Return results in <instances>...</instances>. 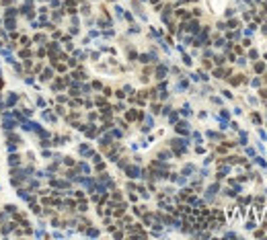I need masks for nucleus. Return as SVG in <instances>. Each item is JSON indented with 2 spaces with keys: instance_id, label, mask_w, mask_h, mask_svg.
I'll use <instances>...</instances> for the list:
<instances>
[{
  "instance_id": "obj_1",
  "label": "nucleus",
  "mask_w": 267,
  "mask_h": 240,
  "mask_svg": "<svg viewBox=\"0 0 267 240\" xmlns=\"http://www.w3.org/2000/svg\"><path fill=\"white\" fill-rule=\"evenodd\" d=\"M17 127H19V121L12 117V113L8 111V109L2 111V129L4 132H12V129H17Z\"/></svg>"
},
{
  "instance_id": "obj_2",
  "label": "nucleus",
  "mask_w": 267,
  "mask_h": 240,
  "mask_svg": "<svg viewBox=\"0 0 267 240\" xmlns=\"http://www.w3.org/2000/svg\"><path fill=\"white\" fill-rule=\"evenodd\" d=\"M54 74H56V70H54L52 66H47V68H43V70L39 72V80H41V82H50V80L54 78Z\"/></svg>"
},
{
  "instance_id": "obj_3",
  "label": "nucleus",
  "mask_w": 267,
  "mask_h": 240,
  "mask_svg": "<svg viewBox=\"0 0 267 240\" xmlns=\"http://www.w3.org/2000/svg\"><path fill=\"white\" fill-rule=\"evenodd\" d=\"M17 226H19V224H17L14 220H12V222H8V220H6V222L2 224V228H0V234H2V236H8V234H12V232H14V228H17Z\"/></svg>"
},
{
  "instance_id": "obj_4",
  "label": "nucleus",
  "mask_w": 267,
  "mask_h": 240,
  "mask_svg": "<svg viewBox=\"0 0 267 240\" xmlns=\"http://www.w3.org/2000/svg\"><path fill=\"white\" fill-rule=\"evenodd\" d=\"M4 103H6V109H12V107H17L19 105V93H8L6 95V99H4Z\"/></svg>"
},
{
  "instance_id": "obj_5",
  "label": "nucleus",
  "mask_w": 267,
  "mask_h": 240,
  "mask_svg": "<svg viewBox=\"0 0 267 240\" xmlns=\"http://www.w3.org/2000/svg\"><path fill=\"white\" fill-rule=\"evenodd\" d=\"M50 82H52L50 86H52V91H54V93H60V91H64V88H66L64 78H56V80H50Z\"/></svg>"
},
{
  "instance_id": "obj_6",
  "label": "nucleus",
  "mask_w": 267,
  "mask_h": 240,
  "mask_svg": "<svg viewBox=\"0 0 267 240\" xmlns=\"http://www.w3.org/2000/svg\"><path fill=\"white\" fill-rule=\"evenodd\" d=\"M8 166H21V154L19 152H8Z\"/></svg>"
},
{
  "instance_id": "obj_7",
  "label": "nucleus",
  "mask_w": 267,
  "mask_h": 240,
  "mask_svg": "<svg viewBox=\"0 0 267 240\" xmlns=\"http://www.w3.org/2000/svg\"><path fill=\"white\" fill-rule=\"evenodd\" d=\"M41 119H43V121H47V123H56V121H58V117H56V115L50 111V109L41 111Z\"/></svg>"
},
{
  "instance_id": "obj_8",
  "label": "nucleus",
  "mask_w": 267,
  "mask_h": 240,
  "mask_svg": "<svg viewBox=\"0 0 267 240\" xmlns=\"http://www.w3.org/2000/svg\"><path fill=\"white\" fill-rule=\"evenodd\" d=\"M25 183H27V189H29V191H35V193H37V191L41 189V185H39L37 177H35V179H31V177H29V179H27Z\"/></svg>"
},
{
  "instance_id": "obj_9",
  "label": "nucleus",
  "mask_w": 267,
  "mask_h": 240,
  "mask_svg": "<svg viewBox=\"0 0 267 240\" xmlns=\"http://www.w3.org/2000/svg\"><path fill=\"white\" fill-rule=\"evenodd\" d=\"M175 127H177V134H189V123L187 121H177L175 123Z\"/></svg>"
},
{
  "instance_id": "obj_10",
  "label": "nucleus",
  "mask_w": 267,
  "mask_h": 240,
  "mask_svg": "<svg viewBox=\"0 0 267 240\" xmlns=\"http://www.w3.org/2000/svg\"><path fill=\"white\" fill-rule=\"evenodd\" d=\"M2 25H4L6 31H17V19H10V16H8V19L2 21Z\"/></svg>"
},
{
  "instance_id": "obj_11",
  "label": "nucleus",
  "mask_w": 267,
  "mask_h": 240,
  "mask_svg": "<svg viewBox=\"0 0 267 240\" xmlns=\"http://www.w3.org/2000/svg\"><path fill=\"white\" fill-rule=\"evenodd\" d=\"M140 172H142V170H140L138 166H125V174H127L129 179H136V177H140Z\"/></svg>"
},
{
  "instance_id": "obj_12",
  "label": "nucleus",
  "mask_w": 267,
  "mask_h": 240,
  "mask_svg": "<svg viewBox=\"0 0 267 240\" xmlns=\"http://www.w3.org/2000/svg\"><path fill=\"white\" fill-rule=\"evenodd\" d=\"M31 41L37 43V45H45V43H47V37L43 35V33H35V35L31 37Z\"/></svg>"
},
{
  "instance_id": "obj_13",
  "label": "nucleus",
  "mask_w": 267,
  "mask_h": 240,
  "mask_svg": "<svg viewBox=\"0 0 267 240\" xmlns=\"http://www.w3.org/2000/svg\"><path fill=\"white\" fill-rule=\"evenodd\" d=\"M17 14H19V8H14L12 4L10 6H4V19H17Z\"/></svg>"
},
{
  "instance_id": "obj_14",
  "label": "nucleus",
  "mask_w": 267,
  "mask_h": 240,
  "mask_svg": "<svg viewBox=\"0 0 267 240\" xmlns=\"http://www.w3.org/2000/svg\"><path fill=\"white\" fill-rule=\"evenodd\" d=\"M45 49H47V53H58V51H60V43L47 41V43H45Z\"/></svg>"
},
{
  "instance_id": "obj_15",
  "label": "nucleus",
  "mask_w": 267,
  "mask_h": 240,
  "mask_svg": "<svg viewBox=\"0 0 267 240\" xmlns=\"http://www.w3.org/2000/svg\"><path fill=\"white\" fill-rule=\"evenodd\" d=\"M35 53L29 49V47H21V51H19V60H27V58H33Z\"/></svg>"
},
{
  "instance_id": "obj_16",
  "label": "nucleus",
  "mask_w": 267,
  "mask_h": 240,
  "mask_svg": "<svg viewBox=\"0 0 267 240\" xmlns=\"http://www.w3.org/2000/svg\"><path fill=\"white\" fill-rule=\"evenodd\" d=\"M154 74H156V78H158V80H162V78L167 76V66L158 64V66H156V70H154Z\"/></svg>"
},
{
  "instance_id": "obj_17",
  "label": "nucleus",
  "mask_w": 267,
  "mask_h": 240,
  "mask_svg": "<svg viewBox=\"0 0 267 240\" xmlns=\"http://www.w3.org/2000/svg\"><path fill=\"white\" fill-rule=\"evenodd\" d=\"M6 142L21 144V136H19V134H14V129H12V132H6Z\"/></svg>"
},
{
  "instance_id": "obj_18",
  "label": "nucleus",
  "mask_w": 267,
  "mask_h": 240,
  "mask_svg": "<svg viewBox=\"0 0 267 240\" xmlns=\"http://www.w3.org/2000/svg\"><path fill=\"white\" fill-rule=\"evenodd\" d=\"M19 43H21V47H31V45H33L31 37H27V35H21V37H19Z\"/></svg>"
},
{
  "instance_id": "obj_19",
  "label": "nucleus",
  "mask_w": 267,
  "mask_h": 240,
  "mask_svg": "<svg viewBox=\"0 0 267 240\" xmlns=\"http://www.w3.org/2000/svg\"><path fill=\"white\" fill-rule=\"evenodd\" d=\"M78 152H80L82 156H91V154H93V150L88 148V144H80V146H78Z\"/></svg>"
},
{
  "instance_id": "obj_20",
  "label": "nucleus",
  "mask_w": 267,
  "mask_h": 240,
  "mask_svg": "<svg viewBox=\"0 0 267 240\" xmlns=\"http://www.w3.org/2000/svg\"><path fill=\"white\" fill-rule=\"evenodd\" d=\"M99 142H101V148H107V146H111V142H113V138H111V134H109V136H103V138H101Z\"/></svg>"
},
{
  "instance_id": "obj_21",
  "label": "nucleus",
  "mask_w": 267,
  "mask_h": 240,
  "mask_svg": "<svg viewBox=\"0 0 267 240\" xmlns=\"http://www.w3.org/2000/svg\"><path fill=\"white\" fill-rule=\"evenodd\" d=\"M62 19H64V12L62 10H54L52 12V21H54V23H60Z\"/></svg>"
},
{
  "instance_id": "obj_22",
  "label": "nucleus",
  "mask_w": 267,
  "mask_h": 240,
  "mask_svg": "<svg viewBox=\"0 0 267 240\" xmlns=\"http://www.w3.org/2000/svg\"><path fill=\"white\" fill-rule=\"evenodd\" d=\"M66 177H68L70 181H76V179H78V168H72V170H68V172H66Z\"/></svg>"
},
{
  "instance_id": "obj_23",
  "label": "nucleus",
  "mask_w": 267,
  "mask_h": 240,
  "mask_svg": "<svg viewBox=\"0 0 267 240\" xmlns=\"http://www.w3.org/2000/svg\"><path fill=\"white\" fill-rule=\"evenodd\" d=\"M4 211H6L8 215L17 213V205H14V203H6V205H4Z\"/></svg>"
},
{
  "instance_id": "obj_24",
  "label": "nucleus",
  "mask_w": 267,
  "mask_h": 240,
  "mask_svg": "<svg viewBox=\"0 0 267 240\" xmlns=\"http://www.w3.org/2000/svg\"><path fill=\"white\" fill-rule=\"evenodd\" d=\"M39 60H43V58H45L47 56V49H45V45H39V49H37V53H35Z\"/></svg>"
},
{
  "instance_id": "obj_25",
  "label": "nucleus",
  "mask_w": 267,
  "mask_h": 240,
  "mask_svg": "<svg viewBox=\"0 0 267 240\" xmlns=\"http://www.w3.org/2000/svg\"><path fill=\"white\" fill-rule=\"evenodd\" d=\"M39 146L41 148H50L52 146V138H39Z\"/></svg>"
},
{
  "instance_id": "obj_26",
  "label": "nucleus",
  "mask_w": 267,
  "mask_h": 240,
  "mask_svg": "<svg viewBox=\"0 0 267 240\" xmlns=\"http://www.w3.org/2000/svg\"><path fill=\"white\" fill-rule=\"evenodd\" d=\"M125 119H129V121H134V119H138V111H134V109H129V111L125 113Z\"/></svg>"
},
{
  "instance_id": "obj_27",
  "label": "nucleus",
  "mask_w": 267,
  "mask_h": 240,
  "mask_svg": "<svg viewBox=\"0 0 267 240\" xmlns=\"http://www.w3.org/2000/svg\"><path fill=\"white\" fill-rule=\"evenodd\" d=\"M33 58H27V60H23V68L27 70V72H31V68H33V62H31Z\"/></svg>"
},
{
  "instance_id": "obj_28",
  "label": "nucleus",
  "mask_w": 267,
  "mask_h": 240,
  "mask_svg": "<svg viewBox=\"0 0 267 240\" xmlns=\"http://www.w3.org/2000/svg\"><path fill=\"white\" fill-rule=\"evenodd\" d=\"M76 207H78L80 211H86V209H88V203H86L84 199H78V203H76Z\"/></svg>"
},
{
  "instance_id": "obj_29",
  "label": "nucleus",
  "mask_w": 267,
  "mask_h": 240,
  "mask_svg": "<svg viewBox=\"0 0 267 240\" xmlns=\"http://www.w3.org/2000/svg\"><path fill=\"white\" fill-rule=\"evenodd\" d=\"M35 103H37V107H39V109H45V107H47V101L43 99V97H37V101H35Z\"/></svg>"
},
{
  "instance_id": "obj_30",
  "label": "nucleus",
  "mask_w": 267,
  "mask_h": 240,
  "mask_svg": "<svg viewBox=\"0 0 267 240\" xmlns=\"http://www.w3.org/2000/svg\"><path fill=\"white\" fill-rule=\"evenodd\" d=\"M23 14H25V19H27V21H33V19H35V10H33V8H29V10H25Z\"/></svg>"
},
{
  "instance_id": "obj_31",
  "label": "nucleus",
  "mask_w": 267,
  "mask_h": 240,
  "mask_svg": "<svg viewBox=\"0 0 267 240\" xmlns=\"http://www.w3.org/2000/svg\"><path fill=\"white\" fill-rule=\"evenodd\" d=\"M76 168H78V170H82V172H91V166H88L86 162H80V164H78Z\"/></svg>"
},
{
  "instance_id": "obj_32",
  "label": "nucleus",
  "mask_w": 267,
  "mask_h": 240,
  "mask_svg": "<svg viewBox=\"0 0 267 240\" xmlns=\"http://www.w3.org/2000/svg\"><path fill=\"white\" fill-rule=\"evenodd\" d=\"M21 113H23L25 117H31V115H33V109H27V107L23 105V107H21Z\"/></svg>"
},
{
  "instance_id": "obj_33",
  "label": "nucleus",
  "mask_w": 267,
  "mask_h": 240,
  "mask_svg": "<svg viewBox=\"0 0 267 240\" xmlns=\"http://www.w3.org/2000/svg\"><path fill=\"white\" fill-rule=\"evenodd\" d=\"M66 64H68V68H76L78 60H74V56H72V58H68V60H66Z\"/></svg>"
},
{
  "instance_id": "obj_34",
  "label": "nucleus",
  "mask_w": 267,
  "mask_h": 240,
  "mask_svg": "<svg viewBox=\"0 0 267 240\" xmlns=\"http://www.w3.org/2000/svg\"><path fill=\"white\" fill-rule=\"evenodd\" d=\"M19 37H21V35H19L17 31H8V39H10V41H19Z\"/></svg>"
},
{
  "instance_id": "obj_35",
  "label": "nucleus",
  "mask_w": 267,
  "mask_h": 240,
  "mask_svg": "<svg viewBox=\"0 0 267 240\" xmlns=\"http://www.w3.org/2000/svg\"><path fill=\"white\" fill-rule=\"evenodd\" d=\"M6 152H17V144L14 142H6Z\"/></svg>"
},
{
  "instance_id": "obj_36",
  "label": "nucleus",
  "mask_w": 267,
  "mask_h": 240,
  "mask_svg": "<svg viewBox=\"0 0 267 240\" xmlns=\"http://www.w3.org/2000/svg\"><path fill=\"white\" fill-rule=\"evenodd\" d=\"M169 121L171 123H177V121H179V113H169Z\"/></svg>"
},
{
  "instance_id": "obj_37",
  "label": "nucleus",
  "mask_w": 267,
  "mask_h": 240,
  "mask_svg": "<svg viewBox=\"0 0 267 240\" xmlns=\"http://www.w3.org/2000/svg\"><path fill=\"white\" fill-rule=\"evenodd\" d=\"M193 170H195V168H193V166H191V164H187V166H185V168H183V174H185V177H189V174H191V172H193Z\"/></svg>"
},
{
  "instance_id": "obj_38",
  "label": "nucleus",
  "mask_w": 267,
  "mask_h": 240,
  "mask_svg": "<svg viewBox=\"0 0 267 240\" xmlns=\"http://www.w3.org/2000/svg\"><path fill=\"white\" fill-rule=\"evenodd\" d=\"M25 84H35V76L33 74H27L25 76Z\"/></svg>"
},
{
  "instance_id": "obj_39",
  "label": "nucleus",
  "mask_w": 267,
  "mask_h": 240,
  "mask_svg": "<svg viewBox=\"0 0 267 240\" xmlns=\"http://www.w3.org/2000/svg\"><path fill=\"white\" fill-rule=\"evenodd\" d=\"M62 158H64V164H66V166H74V160H72L70 156H62Z\"/></svg>"
},
{
  "instance_id": "obj_40",
  "label": "nucleus",
  "mask_w": 267,
  "mask_h": 240,
  "mask_svg": "<svg viewBox=\"0 0 267 240\" xmlns=\"http://www.w3.org/2000/svg\"><path fill=\"white\" fill-rule=\"evenodd\" d=\"M86 234L95 238V236H99V230H97V228H88V230H86Z\"/></svg>"
},
{
  "instance_id": "obj_41",
  "label": "nucleus",
  "mask_w": 267,
  "mask_h": 240,
  "mask_svg": "<svg viewBox=\"0 0 267 240\" xmlns=\"http://www.w3.org/2000/svg\"><path fill=\"white\" fill-rule=\"evenodd\" d=\"M150 109H152V113H160V109H162V107H160L158 103H152V107H150Z\"/></svg>"
},
{
  "instance_id": "obj_42",
  "label": "nucleus",
  "mask_w": 267,
  "mask_h": 240,
  "mask_svg": "<svg viewBox=\"0 0 267 240\" xmlns=\"http://www.w3.org/2000/svg\"><path fill=\"white\" fill-rule=\"evenodd\" d=\"M52 226H54V228H62V226H64V222H60L58 217H54V220H52Z\"/></svg>"
},
{
  "instance_id": "obj_43",
  "label": "nucleus",
  "mask_w": 267,
  "mask_h": 240,
  "mask_svg": "<svg viewBox=\"0 0 267 240\" xmlns=\"http://www.w3.org/2000/svg\"><path fill=\"white\" fill-rule=\"evenodd\" d=\"M12 68H14V72H17V74H23V66H21V64H17V62H14V64H12Z\"/></svg>"
},
{
  "instance_id": "obj_44",
  "label": "nucleus",
  "mask_w": 267,
  "mask_h": 240,
  "mask_svg": "<svg viewBox=\"0 0 267 240\" xmlns=\"http://www.w3.org/2000/svg\"><path fill=\"white\" fill-rule=\"evenodd\" d=\"M4 62H6V64H10V66H12V64H14L17 60H14V56H12V53H8V56L4 58Z\"/></svg>"
},
{
  "instance_id": "obj_45",
  "label": "nucleus",
  "mask_w": 267,
  "mask_h": 240,
  "mask_svg": "<svg viewBox=\"0 0 267 240\" xmlns=\"http://www.w3.org/2000/svg\"><path fill=\"white\" fill-rule=\"evenodd\" d=\"M54 111H56L58 115H64V113H66V107H62V105H58V107L54 109Z\"/></svg>"
},
{
  "instance_id": "obj_46",
  "label": "nucleus",
  "mask_w": 267,
  "mask_h": 240,
  "mask_svg": "<svg viewBox=\"0 0 267 240\" xmlns=\"http://www.w3.org/2000/svg\"><path fill=\"white\" fill-rule=\"evenodd\" d=\"M181 113H183V115H191V107H189V105H183Z\"/></svg>"
},
{
  "instance_id": "obj_47",
  "label": "nucleus",
  "mask_w": 267,
  "mask_h": 240,
  "mask_svg": "<svg viewBox=\"0 0 267 240\" xmlns=\"http://www.w3.org/2000/svg\"><path fill=\"white\" fill-rule=\"evenodd\" d=\"M6 220H8V213H6V211H2V213H0V226H2Z\"/></svg>"
},
{
  "instance_id": "obj_48",
  "label": "nucleus",
  "mask_w": 267,
  "mask_h": 240,
  "mask_svg": "<svg viewBox=\"0 0 267 240\" xmlns=\"http://www.w3.org/2000/svg\"><path fill=\"white\" fill-rule=\"evenodd\" d=\"M31 29H35V31H37V29H41V25H39V21H35V19L31 21Z\"/></svg>"
},
{
  "instance_id": "obj_49",
  "label": "nucleus",
  "mask_w": 267,
  "mask_h": 240,
  "mask_svg": "<svg viewBox=\"0 0 267 240\" xmlns=\"http://www.w3.org/2000/svg\"><path fill=\"white\" fill-rule=\"evenodd\" d=\"M169 152H160V154H158V160H169Z\"/></svg>"
},
{
  "instance_id": "obj_50",
  "label": "nucleus",
  "mask_w": 267,
  "mask_h": 240,
  "mask_svg": "<svg viewBox=\"0 0 267 240\" xmlns=\"http://www.w3.org/2000/svg\"><path fill=\"white\" fill-rule=\"evenodd\" d=\"M41 156H43V158H52L54 154H52V152H50V150H45V148H43V152H41Z\"/></svg>"
},
{
  "instance_id": "obj_51",
  "label": "nucleus",
  "mask_w": 267,
  "mask_h": 240,
  "mask_svg": "<svg viewBox=\"0 0 267 240\" xmlns=\"http://www.w3.org/2000/svg\"><path fill=\"white\" fill-rule=\"evenodd\" d=\"M208 138H212V140H220V136H218L216 132H208Z\"/></svg>"
},
{
  "instance_id": "obj_52",
  "label": "nucleus",
  "mask_w": 267,
  "mask_h": 240,
  "mask_svg": "<svg viewBox=\"0 0 267 240\" xmlns=\"http://www.w3.org/2000/svg\"><path fill=\"white\" fill-rule=\"evenodd\" d=\"M111 138H121V132L119 129H113V132H111Z\"/></svg>"
},
{
  "instance_id": "obj_53",
  "label": "nucleus",
  "mask_w": 267,
  "mask_h": 240,
  "mask_svg": "<svg viewBox=\"0 0 267 240\" xmlns=\"http://www.w3.org/2000/svg\"><path fill=\"white\" fill-rule=\"evenodd\" d=\"M74 195H76V199H84V193L82 191H72Z\"/></svg>"
},
{
  "instance_id": "obj_54",
  "label": "nucleus",
  "mask_w": 267,
  "mask_h": 240,
  "mask_svg": "<svg viewBox=\"0 0 267 240\" xmlns=\"http://www.w3.org/2000/svg\"><path fill=\"white\" fill-rule=\"evenodd\" d=\"M58 103H68V97H64V95H58Z\"/></svg>"
},
{
  "instance_id": "obj_55",
  "label": "nucleus",
  "mask_w": 267,
  "mask_h": 240,
  "mask_svg": "<svg viewBox=\"0 0 267 240\" xmlns=\"http://www.w3.org/2000/svg\"><path fill=\"white\" fill-rule=\"evenodd\" d=\"M52 37H54V41H58V39H62V33H60V31H54Z\"/></svg>"
},
{
  "instance_id": "obj_56",
  "label": "nucleus",
  "mask_w": 267,
  "mask_h": 240,
  "mask_svg": "<svg viewBox=\"0 0 267 240\" xmlns=\"http://www.w3.org/2000/svg\"><path fill=\"white\" fill-rule=\"evenodd\" d=\"M214 60H216V64H218V66H220V64H224V58H222V56H216Z\"/></svg>"
},
{
  "instance_id": "obj_57",
  "label": "nucleus",
  "mask_w": 267,
  "mask_h": 240,
  "mask_svg": "<svg viewBox=\"0 0 267 240\" xmlns=\"http://www.w3.org/2000/svg\"><path fill=\"white\" fill-rule=\"evenodd\" d=\"M27 158H29V160H31V162H33V160H35V154H33V152H31V150H29V152H27Z\"/></svg>"
},
{
  "instance_id": "obj_58",
  "label": "nucleus",
  "mask_w": 267,
  "mask_h": 240,
  "mask_svg": "<svg viewBox=\"0 0 267 240\" xmlns=\"http://www.w3.org/2000/svg\"><path fill=\"white\" fill-rule=\"evenodd\" d=\"M193 140H195V142L199 144V142H202V136H199V134H193Z\"/></svg>"
},
{
  "instance_id": "obj_59",
  "label": "nucleus",
  "mask_w": 267,
  "mask_h": 240,
  "mask_svg": "<svg viewBox=\"0 0 267 240\" xmlns=\"http://www.w3.org/2000/svg\"><path fill=\"white\" fill-rule=\"evenodd\" d=\"M183 62H185L187 66H189V64H191V58H189V56H183Z\"/></svg>"
},
{
  "instance_id": "obj_60",
  "label": "nucleus",
  "mask_w": 267,
  "mask_h": 240,
  "mask_svg": "<svg viewBox=\"0 0 267 240\" xmlns=\"http://www.w3.org/2000/svg\"><path fill=\"white\" fill-rule=\"evenodd\" d=\"M52 6H54V8H58V6H60V0H52Z\"/></svg>"
},
{
  "instance_id": "obj_61",
  "label": "nucleus",
  "mask_w": 267,
  "mask_h": 240,
  "mask_svg": "<svg viewBox=\"0 0 267 240\" xmlns=\"http://www.w3.org/2000/svg\"><path fill=\"white\" fill-rule=\"evenodd\" d=\"M152 2H154V4H156V2H158V0H152Z\"/></svg>"
},
{
  "instance_id": "obj_62",
  "label": "nucleus",
  "mask_w": 267,
  "mask_h": 240,
  "mask_svg": "<svg viewBox=\"0 0 267 240\" xmlns=\"http://www.w3.org/2000/svg\"><path fill=\"white\" fill-rule=\"evenodd\" d=\"M0 27H2V19H0Z\"/></svg>"
},
{
  "instance_id": "obj_63",
  "label": "nucleus",
  "mask_w": 267,
  "mask_h": 240,
  "mask_svg": "<svg viewBox=\"0 0 267 240\" xmlns=\"http://www.w3.org/2000/svg\"><path fill=\"white\" fill-rule=\"evenodd\" d=\"M0 236H2V234H0Z\"/></svg>"
},
{
  "instance_id": "obj_64",
  "label": "nucleus",
  "mask_w": 267,
  "mask_h": 240,
  "mask_svg": "<svg viewBox=\"0 0 267 240\" xmlns=\"http://www.w3.org/2000/svg\"><path fill=\"white\" fill-rule=\"evenodd\" d=\"M74 2H76V0H74Z\"/></svg>"
}]
</instances>
